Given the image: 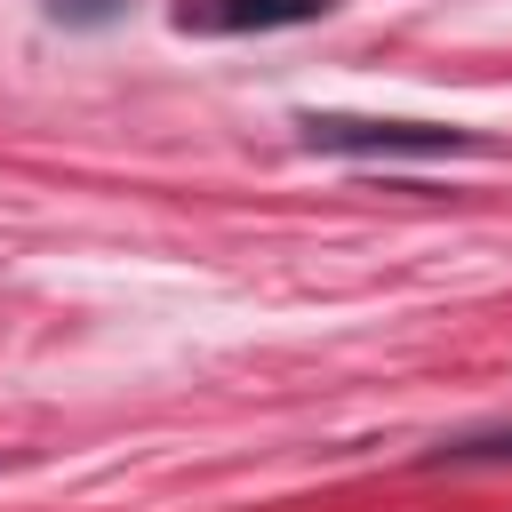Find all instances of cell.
Masks as SVG:
<instances>
[{
	"label": "cell",
	"instance_id": "6da1fadb",
	"mask_svg": "<svg viewBox=\"0 0 512 512\" xmlns=\"http://www.w3.org/2000/svg\"><path fill=\"white\" fill-rule=\"evenodd\" d=\"M312 144L328 152H464V128H432V120H352V112H312L304 120Z\"/></svg>",
	"mask_w": 512,
	"mask_h": 512
},
{
	"label": "cell",
	"instance_id": "7a4b0ae2",
	"mask_svg": "<svg viewBox=\"0 0 512 512\" xmlns=\"http://www.w3.org/2000/svg\"><path fill=\"white\" fill-rule=\"evenodd\" d=\"M328 0H184V32H272V24H312Z\"/></svg>",
	"mask_w": 512,
	"mask_h": 512
},
{
	"label": "cell",
	"instance_id": "3957f363",
	"mask_svg": "<svg viewBox=\"0 0 512 512\" xmlns=\"http://www.w3.org/2000/svg\"><path fill=\"white\" fill-rule=\"evenodd\" d=\"M496 456H512V432H488V440H456V448H440L432 464H496Z\"/></svg>",
	"mask_w": 512,
	"mask_h": 512
}]
</instances>
